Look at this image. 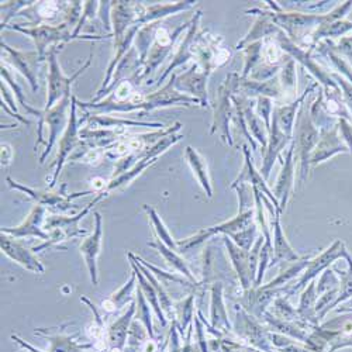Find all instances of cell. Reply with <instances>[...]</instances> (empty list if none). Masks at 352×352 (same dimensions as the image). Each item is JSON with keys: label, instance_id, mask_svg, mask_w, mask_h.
Wrapping results in <instances>:
<instances>
[{"label": "cell", "instance_id": "1", "mask_svg": "<svg viewBox=\"0 0 352 352\" xmlns=\"http://www.w3.org/2000/svg\"><path fill=\"white\" fill-rule=\"evenodd\" d=\"M48 58H50V60H48L50 61V76H48V102H47V110L45 111H48V109H51L52 104L58 99H61L65 95L71 94V83H72V80L76 79L78 75L80 72H83V69H86L87 67H89V64H91V60H89V61L86 63V65L82 69H79L72 78H67V76H64L60 65H58V63H56L55 50L50 51Z\"/></svg>", "mask_w": 352, "mask_h": 352}, {"label": "cell", "instance_id": "2", "mask_svg": "<svg viewBox=\"0 0 352 352\" xmlns=\"http://www.w3.org/2000/svg\"><path fill=\"white\" fill-rule=\"evenodd\" d=\"M2 250L8 256H10L17 263H20V265L24 267L25 270L37 272V274L44 272V267L41 265L40 261L33 255V252L24 248L21 244L14 241L12 237H8L3 232H2Z\"/></svg>", "mask_w": 352, "mask_h": 352}, {"label": "cell", "instance_id": "3", "mask_svg": "<svg viewBox=\"0 0 352 352\" xmlns=\"http://www.w3.org/2000/svg\"><path fill=\"white\" fill-rule=\"evenodd\" d=\"M102 250V217L96 213V228L89 239H86L80 245V252L85 258L86 267L89 270L94 285H98V274H96V259Z\"/></svg>", "mask_w": 352, "mask_h": 352}, {"label": "cell", "instance_id": "4", "mask_svg": "<svg viewBox=\"0 0 352 352\" xmlns=\"http://www.w3.org/2000/svg\"><path fill=\"white\" fill-rule=\"evenodd\" d=\"M75 102L76 99L72 96V110H71V119L68 122L67 130L63 135V138H60V153H58V161H56V170L54 175V179L51 184V188L55 185V181L60 175V170L64 166V162L67 161L69 153L75 148L78 144V126H76V114H75Z\"/></svg>", "mask_w": 352, "mask_h": 352}, {"label": "cell", "instance_id": "5", "mask_svg": "<svg viewBox=\"0 0 352 352\" xmlns=\"http://www.w3.org/2000/svg\"><path fill=\"white\" fill-rule=\"evenodd\" d=\"M69 95H65L61 100V103H58L54 109H51L50 111H45L44 113V119L41 122H47L48 124V131H50V142L47 144V150L44 151L43 157L40 158V162L43 164L44 162V158L47 157V154L51 151L52 145L56 140V135L60 134V131L64 129V122H65V110L68 107V103H69Z\"/></svg>", "mask_w": 352, "mask_h": 352}, {"label": "cell", "instance_id": "6", "mask_svg": "<svg viewBox=\"0 0 352 352\" xmlns=\"http://www.w3.org/2000/svg\"><path fill=\"white\" fill-rule=\"evenodd\" d=\"M2 48H5L10 56H12V64L17 71H20L24 78L28 79V82L32 83L33 91H37V76H36V65L37 60H40V55L37 52H20L16 51L6 44L2 43Z\"/></svg>", "mask_w": 352, "mask_h": 352}, {"label": "cell", "instance_id": "7", "mask_svg": "<svg viewBox=\"0 0 352 352\" xmlns=\"http://www.w3.org/2000/svg\"><path fill=\"white\" fill-rule=\"evenodd\" d=\"M44 213H45L44 206L38 204V206H36L33 209L30 216L27 217V220L21 226H19L14 230L3 228L2 232L3 234H10V236H13L14 239H17V237H27V236H34V237H40V239H45L47 240L48 239V234L44 232L43 228L40 227V224L43 221V217H44Z\"/></svg>", "mask_w": 352, "mask_h": 352}, {"label": "cell", "instance_id": "8", "mask_svg": "<svg viewBox=\"0 0 352 352\" xmlns=\"http://www.w3.org/2000/svg\"><path fill=\"white\" fill-rule=\"evenodd\" d=\"M13 28H16V30L24 33V34H28L32 36L37 45H38V55H40V60H43L44 58V51H45V47L52 43V41H60L63 37H68L67 33H65V28L67 25H61V27H48V25H41V27H37V28H32V30H25V28H20L17 25H14Z\"/></svg>", "mask_w": 352, "mask_h": 352}, {"label": "cell", "instance_id": "9", "mask_svg": "<svg viewBox=\"0 0 352 352\" xmlns=\"http://www.w3.org/2000/svg\"><path fill=\"white\" fill-rule=\"evenodd\" d=\"M8 182L10 184L12 188H16L19 190H23L24 193L30 195L33 199L37 200L38 204H41V206H58L64 210L68 209V201L61 197V196H56V195H52V193H47V192H37V190H33L30 188H24V186H20L17 182H14L12 178H8Z\"/></svg>", "mask_w": 352, "mask_h": 352}, {"label": "cell", "instance_id": "10", "mask_svg": "<svg viewBox=\"0 0 352 352\" xmlns=\"http://www.w3.org/2000/svg\"><path fill=\"white\" fill-rule=\"evenodd\" d=\"M2 76L12 85V87L13 89L16 91V95H17V99H19V103L27 110V113H32V114H36V116H44V113H41V111H38V110H36V109H33L32 106H28L25 102H24V99H23V95H21V91H20V87L19 86H16V80L13 79V76H12V74H10V71L8 69V67L6 65H3L2 64Z\"/></svg>", "mask_w": 352, "mask_h": 352}, {"label": "cell", "instance_id": "11", "mask_svg": "<svg viewBox=\"0 0 352 352\" xmlns=\"http://www.w3.org/2000/svg\"><path fill=\"white\" fill-rule=\"evenodd\" d=\"M145 210L148 212V214H150V217H151V221H153V224L155 226V230L158 231L161 240H162L169 248H175V243L172 241V237L169 236V232H168L166 228L164 227V224H162V221L160 220V217H158V214L155 213V210H153V209L148 208V206H145Z\"/></svg>", "mask_w": 352, "mask_h": 352}, {"label": "cell", "instance_id": "12", "mask_svg": "<svg viewBox=\"0 0 352 352\" xmlns=\"http://www.w3.org/2000/svg\"><path fill=\"white\" fill-rule=\"evenodd\" d=\"M158 250H160V252H162L164 255H165V258H166V261L170 263V265H172V263H173V265L176 267V268H178L179 271H182L185 275H188L189 276V271L186 270V267H185V263H184V261L182 259H179L178 256H176V255H173L172 254V251H169V250H166L164 245H158Z\"/></svg>", "mask_w": 352, "mask_h": 352}, {"label": "cell", "instance_id": "13", "mask_svg": "<svg viewBox=\"0 0 352 352\" xmlns=\"http://www.w3.org/2000/svg\"><path fill=\"white\" fill-rule=\"evenodd\" d=\"M133 85L131 82L126 80V82H122L119 85V87L116 89V94H114V98L117 102H123L126 99H130L133 96Z\"/></svg>", "mask_w": 352, "mask_h": 352}, {"label": "cell", "instance_id": "14", "mask_svg": "<svg viewBox=\"0 0 352 352\" xmlns=\"http://www.w3.org/2000/svg\"><path fill=\"white\" fill-rule=\"evenodd\" d=\"M103 157H104V151H103V150H100V148H92V150H89V151H87V153L82 157V160H83V162H86V164L98 165V164H100V161L103 160Z\"/></svg>", "mask_w": 352, "mask_h": 352}, {"label": "cell", "instance_id": "15", "mask_svg": "<svg viewBox=\"0 0 352 352\" xmlns=\"http://www.w3.org/2000/svg\"><path fill=\"white\" fill-rule=\"evenodd\" d=\"M155 40H157V44L158 47H162V48H169L170 44H172V37L170 34L165 30V28H158V30L155 32Z\"/></svg>", "mask_w": 352, "mask_h": 352}, {"label": "cell", "instance_id": "16", "mask_svg": "<svg viewBox=\"0 0 352 352\" xmlns=\"http://www.w3.org/2000/svg\"><path fill=\"white\" fill-rule=\"evenodd\" d=\"M58 12L56 2H41L38 6V13L41 17H54V14Z\"/></svg>", "mask_w": 352, "mask_h": 352}, {"label": "cell", "instance_id": "17", "mask_svg": "<svg viewBox=\"0 0 352 352\" xmlns=\"http://www.w3.org/2000/svg\"><path fill=\"white\" fill-rule=\"evenodd\" d=\"M13 158V150L9 144H2V165L8 166L10 165Z\"/></svg>", "mask_w": 352, "mask_h": 352}, {"label": "cell", "instance_id": "18", "mask_svg": "<svg viewBox=\"0 0 352 352\" xmlns=\"http://www.w3.org/2000/svg\"><path fill=\"white\" fill-rule=\"evenodd\" d=\"M92 188H94V190H100V189H104V179H102V178H95V179H92Z\"/></svg>", "mask_w": 352, "mask_h": 352}, {"label": "cell", "instance_id": "19", "mask_svg": "<svg viewBox=\"0 0 352 352\" xmlns=\"http://www.w3.org/2000/svg\"><path fill=\"white\" fill-rule=\"evenodd\" d=\"M21 344H23V345H24V348H28V349H30V351H33V352H40V351H36V349H34V348H33V346H30V345H25V344H24V342H21Z\"/></svg>", "mask_w": 352, "mask_h": 352}]
</instances>
